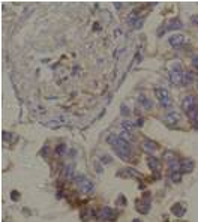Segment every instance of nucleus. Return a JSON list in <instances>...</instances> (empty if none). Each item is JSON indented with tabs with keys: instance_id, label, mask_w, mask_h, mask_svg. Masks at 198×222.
<instances>
[{
	"instance_id": "10",
	"label": "nucleus",
	"mask_w": 198,
	"mask_h": 222,
	"mask_svg": "<svg viewBox=\"0 0 198 222\" xmlns=\"http://www.w3.org/2000/svg\"><path fill=\"white\" fill-rule=\"evenodd\" d=\"M180 120V116L177 113H174V111H170L168 114L165 116V122L168 123V125H177V122Z\"/></svg>"
},
{
	"instance_id": "4",
	"label": "nucleus",
	"mask_w": 198,
	"mask_h": 222,
	"mask_svg": "<svg viewBox=\"0 0 198 222\" xmlns=\"http://www.w3.org/2000/svg\"><path fill=\"white\" fill-rule=\"evenodd\" d=\"M155 93H156V98L158 101L161 102V105L165 108H171V98H170V92L164 87H158L155 90Z\"/></svg>"
},
{
	"instance_id": "19",
	"label": "nucleus",
	"mask_w": 198,
	"mask_h": 222,
	"mask_svg": "<svg viewBox=\"0 0 198 222\" xmlns=\"http://www.w3.org/2000/svg\"><path fill=\"white\" fill-rule=\"evenodd\" d=\"M63 174H66V177H71L72 176V167L69 165V167H66L65 168V171H63Z\"/></svg>"
},
{
	"instance_id": "7",
	"label": "nucleus",
	"mask_w": 198,
	"mask_h": 222,
	"mask_svg": "<svg viewBox=\"0 0 198 222\" xmlns=\"http://www.w3.org/2000/svg\"><path fill=\"white\" fill-rule=\"evenodd\" d=\"M98 218L102 219V221H114L116 219V212L105 206V207H101L98 210Z\"/></svg>"
},
{
	"instance_id": "3",
	"label": "nucleus",
	"mask_w": 198,
	"mask_h": 222,
	"mask_svg": "<svg viewBox=\"0 0 198 222\" xmlns=\"http://www.w3.org/2000/svg\"><path fill=\"white\" fill-rule=\"evenodd\" d=\"M183 71L179 63H174L173 68L170 69V81L174 84V86H179V84H183Z\"/></svg>"
},
{
	"instance_id": "21",
	"label": "nucleus",
	"mask_w": 198,
	"mask_h": 222,
	"mask_svg": "<svg viewBox=\"0 0 198 222\" xmlns=\"http://www.w3.org/2000/svg\"><path fill=\"white\" fill-rule=\"evenodd\" d=\"M117 204H126V198L123 195H120L119 198H117Z\"/></svg>"
},
{
	"instance_id": "20",
	"label": "nucleus",
	"mask_w": 198,
	"mask_h": 222,
	"mask_svg": "<svg viewBox=\"0 0 198 222\" xmlns=\"http://www.w3.org/2000/svg\"><path fill=\"white\" fill-rule=\"evenodd\" d=\"M3 140L8 143H11V140H12V138H11V132H3Z\"/></svg>"
},
{
	"instance_id": "5",
	"label": "nucleus",
	"mask_w": 198,
	"mask_h": 222,
	"mask_svg": "<svg viewBox=\"0 0 198 222\" xmlns=\"http://www.w3.org/2000/svg\"><path fill=\"white\" fill-rule=\"evenodd\" d=\"M135 207L140 213H147L150 210V195L149 194H144L143 198H138L135 200Z\"/></svg>"
},
{
	"instance_id": "15",
	"label": "nucleus",
	"mask_w": 198,
	"mask_h": 222,
	"mask_svg": "<svg viewBox=\"0 0 198 222\" xmlns=\"http://www.w3.org/2000/svg\"><path fill=\"white\" fill-rule=\"evenodd\" d=\"M170 179L171 182L179 183L182 180V171H170Z\"/></svg>"
},
{
	"instance_id": "25",
	"label": "nucleus",
	"mask_w": 198,
	"mask_h": 222,
	"mask_svg": "<svg viewBox=\"0 0 198 222\" xmlns=\"http://www.w3.org/2000/svg\"><path fill=\"white\" fill-rule=\"evenodd\" d=\"M134 222H141V221L140 219H134Z\"/></svg>"
},
{
	"instance_id": "8",
	"label": "nucleus",
	"mask_w": 198,
	"mask_h": 222,
	"mask_svg": "<svg viewBox=\"0 0 198 222\" xmlns=\"http://www.w3.org/2000/svg\"><path fill=\"white\" fill-rule=\"evenodd\" d=\"M195 167V162L189 159V158H185L183 161H180V171H185V173H191Z\"/></svg>"
},
{
	"instance_id": "1",
	"label": "nucleus",
	"mask_w": 198,
	"mask_h": 222,
	"mask_svg": "<svg viewBox=\"0 0 198 222\" xmlns=\"http://www.w3.org/2000/svg\"><path fill=\"white\" fill-rule=\"evenodd\" d=\"M108 143L113 146V149H114V152H116L117 156H120L123 161H129L131 153H132V147H131L129 141H126L120 135L111 134L108 137Z\"/></svg>"
},
{
	"instance_id": "14",
	"label": "nucleus",
	"mask_w": 198,
	"mask_h": 222,
	"mask_svg": "<svg viewBox=\"0 0 198 222\" xmlns=\"http://www.w3.org/2000/svg\"><path fill=\"white\" fill-rule=\"evenodd\" d=\"M143 149L146 152H155V150H158V144L155 141H150V140H144Z\"/></svg>"
},
{
	"instance_id": "11",
	"label": "nucleus",
	"mask_w": 198,
	"mask_h": 222,
	"mask_svg": "<svg viewBox=\"0 0 198 222\" xmlns=\"http://www.w3.org/2000/svg\"><path fill=\"white\" fill-rule=\"evenodd\" d=\"M171 212H173V215H176L177 218H182V216L185 215V212H186V209H185L183 204H180V203H177V204H174L173 207H171Z\"/></svg>"
},
{
	"instance_id": "13",
	"label": "nucleus",
	"mask_w": 198,
	"mask_h": 222,
	"mask_svg": "<svg viewBox=\"0 0 198 222\" xmlns=\"http://www.w3.org/2000/svg\"><path fill=\"white\" fill-rule=\"evenodd\" d=\"M183 42H185V36H182V35H173L170 38V44L173 47H180Z\"/></svg>"
},
{
	"instance_id": "9",
	"label": "nucleus",
	"mask_w": 198,
	"mask_h": 222,
	"mask_svg": "<svg viewBox=\"0 0 198 222\" xmlns=\"http://www.w3.org/2000/svg\"><path fill=\"white\" fill-rule=\"evenodd\" d=\"M147 165H149V168L152 170V171H155V173H158L159 171V168H161V161L158 159L156 156H149L147 158Z\"/></svg>"
},
{
	"instance_id": "23",
	"label": "nucleus",
	"mask_w": 198,
	"mask_h": 222,
	"mask_svg": "<svg viewBox=\"0 0 198 222\" xmlns=\"http://www.w3.org/2000/svg\"><path fill=\"white\" fill-rule=\"evenodd\" d=\"M63 150H65V146H63V144H60V146L57 147V150H56V152H57V155H62V153H63Z\"/></svg>"
},
{
	"instance_id": "16",
	"label": "nucleus",
	"mask_w": 198,
	"mask_h": 222,
	"mask_svg": "<svg viewBox=\"0 0 198 222\" xmlns=\"http://www.w3.org/2000/svg\"><path fill=\"white\" fill-rule=\"evenodd\" d=\"M192 80H194V74H192V72H185L183 74V84L185 86H188Z\"/></svg>"
},
{
	"instance_id": "17",
	"label": "nucleus",
	"mask_w": 198,
	"mask_h": 222,
	"mask_svg": "<svg viewBox=\"0 0 198 222\" xmlns=\"http://www.w3.org/2000/svg\"><path fill=\"white\" fill-rule=\"evenodd\" d=\"M138 101L143 104V107H144V108H150V107H152V102L149 101V99H146L144 96H140V98H138Z\"/></svg>"
},
{
	"instance_id": "22",
	"label": "nucleus",
	"mask_w": 198,
	"mask_h": 222,
	"mask_svg": "<svg viewBox=\"0 0 198 222\" xmlns=\"http://www.w3.org/2000/svg\"><path fill=\"white\" fill-rule=\"evenodd\" d=\"M192 66L198 69V56H194V59H192Z\"/></svg>"
},
{
	"instance_id": "2",
	"label": "nucleus",
	"mask_w": 198,
	"mask_h": 222,
	"mask_svg": "<svg viewBox=\"0 0 198 222\" xmlns=\"http://www.w3.org/2000/svg\"><path fill=\"white\" fill-rule=\"evenodd\" d=\"M75 185L83 194H90V192L93 191V183H92V180L87 179L86 176H83V174L75 176Z\"/></svg>"
},
{
	"instance_id": "12",
	"label": "nucleus",
	"mask_w": 198,
	"mask_h": 222,
	"mask_svg": "<svg viewBox=\"0 0 198 222\" xmlns=\"http://www.w3.org/2000/svg\"><path fill=\"white\" fill-rule=\"evenodd\" d=\"M182 27V23H180V20H177V18H174V20H171L167 26L162 29V30H159V33H164L165 30H170V29H180Z\"/></svg>"
},
{
	"instance_id": "26",
	"label": "nucleus",
	"mask_w": 198,
	"mask_h": 222,
	"mask_svg": "<svg viewBox=\"0 0 198 222\" xmlns=\"http://www.w3.org/2000/svg\"><path fill=\"white\" fill-rule=\"evenodd\" d=\"M197 89H198V80H197Z\"/></svg>"
},
{
	"instance_id": "24",
	"label": "nucleus",
	"mask_w": 198,
	"mask_h": 222,
	"mask_svg": "<svg viewBox=\"0 0 198 222\" xmlns=\"http://www.w3.org/2000/svg\"><path fill=\"white\" fill-rule=\"evenodd\" d=\"M12 200H14V201H15V200H20V195H18V192H15V191L12 192Z\"/></svg>"
},
{
	"instance_id": "18",
	"label": "nucleus",
	"mask_w": 198,
	"mask_h": 222,
	"mask_svg": "<svg viewBox=\"0 0 198 222\" xmlns=\"http://www.w3.org/2000/svg\"><path fill=\"white\" fill-rule=\"evenodd\" d=\"M134 126H135V125H134V123H131L129 120H125L122 123V128L125 129V131H129V132H131V129L134 128Z\"/></svg>"
},
{
	"instance_id": "6",
	"label": "nucleus",
	"mask_w": 198,
	"mask_h": 222,
	"mask_svg": "<svg viewBox=\"0 0 198 222\" xmlns=\"http://www.w3.org/2000/svg\"><path fill=\"white\" fill-rule=\"evenodd\" d=\"M182 108L185 110V113L188 114V113H191V111H194V110H197L198 108V102L197 99L194 98V96H185L183 101H182Z\"/></svg>"
}]
</instances>
